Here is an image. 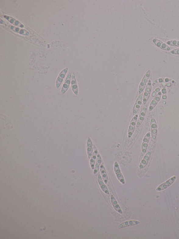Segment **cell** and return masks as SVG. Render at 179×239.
<instances>
[{"mask_svg": "<svg viewBox=\"0 0 179 239\" xmlns=\"http://www.w3.org/2000/svg\"><path fill=\"white\" fill-rule=\"evenodd\" d=\"M176 179H177V177H176V176H173L172 177H171V178H170V179H168V180H167L165 182L161 184L160 185H159V186L156 188V190L157 191L160 192V191H163V190H165L166 189L168 188L169 187L171 186L175 182Z\"/></svg>", "mask_w": 179, "mask_h": 239, "instance_id": "obj_1", "label": "cell"}, {"mask_svg": "<svg viewBox=\"0 0 179 239\" xmlns=\"http://www.w3.org/2000/svg\"><path fill=\"white\" fill-rule=\"evenodd\" d=\"M114 170L117 179L122 184H125V180L121 172V170L118 163L117 162H115L114 164Z\"/></svg>", "mask_w": 179, "mask_h": 239, "instance_id": "obj_2", "label": "cell"}, {"mask_svg": "<svg viewBox=\"0 0 179 239\" xmlns=\"http://www.w3.org/2000/svg\"><path fill=\"white\" fill-rule=\"evenodd\" d=\"M68 70V68L66 67V68L63 69L60 72L59 74L58 77L57 78V80H56V87L57 89H58L61 86V84L62 83L64 79L66 74H67Z\"/></svg>", "mask_w": 179, "mask_h": 239, "instance_id": "obj_3", "label": "cell"}, {"mask_svg": "<svg viewBox=\"0 0 179 239\" xmlns=\"http://www.w3.org/2000/svg\"><path fill=\"white\" fill-rule=\"evenodd\" d=\"M71 75L72 74L70 72L68 74L67 77L64 83L63 84L61 89V93L62 95L65 94L69 88V86L71 84Z\"/></svg>", "mask_w": 179, "mask_h": 239, "instance_id": "obj_4", "label": "cell"}, {"mask_svg": "<svg viewBox=\"0 0 179 239\" xmlns=\"http://www.w3.org/2000/svg\"><path fill=\"white\" fill-rule=\"evenodd\" d=\"M3 17L4 19H5L6 20H7L9 23L11 24L14 25V26H16L17 27H19L20 28H24V25L22 23H21L18 20H16L15 18L11 16H7V15H3Z\"/></svg>", "mask_w": 179, "mask_h": 239, "instance_id": "obj_5", "label": "cell"}, {"mask_svg": "<svg viewBox=\"0 0 179 239\" xmlns=\"http://www.w3.org/2000/svg\"><path fill=\"white\" fill-rule=\"evenodd\" d=\"M150 70H149L146 72V73L145 75L142 80L139 86V93L141 94L143 91L146 85L149 80V76H150Z\"/></svg>", "mask_w": 179, "mask_h": 239, "instance_id": "obj_6", "label": "cell"}, {"mask_svg": "<svg viewBox=\"0 0 179 239\" xmlns=\"http://www.w3.org/2000/svg\"><path fill=\"white\" fill-rule=\"evenodd\" d=\"M138 120V115H135V116L133 117L132 120H131L130 125H129L128 129V138H130L132 137V135H133V133H134V129H135V127H136V124H137V122Z\"/></svg>", "mask_w": 179, "mask_h": 239, "instance_id": "obj_7", "label": "cell"}, {"mask_svg": "<svg viewBox=\"0 0 179 239\" xmlns=\"http://www.w3.org/2000/svg\"><path fill=\"white\" fill-rule=\"evenodd\" d=\"M71 86L73 93L75 96H78L79 94V89L77 84V80L74 73H72L71 75Z\"/></svg>", "mask_w": 179, "mask_h": 239, "instance_id": "obj_8", "label": "cell"}, {"mask_svg": "<svg viewBox=\"0 0 179 239\" xmlns=\"http://www.w3.org/2000/svg\"><path fill=\"white\" fill-rule=\"evenodd\" d=\"M151 87H152L151 82L150 80H149L148 84H147L146 87L145 91L144 94L143 100L144 104H146L149 99L150 93H151Z\"/></svg>", "mask_w": 179, "mask_h": 239, "instance_id": "obj_9", "label": "cell"}, {"mask_svg": "<svg viewBox=\"0 0 179 239\" xmlns=\"http://www.w3.org/2000/svg\"><path fill=\"white\" fill-rule=\"evenodd\" d=\"M140 223V222L139 221L131 220L127 221L122 223L119 225L118 227L119 229H122V228H125V227L137 225Z\"/></svg>", "mask_w": 179, "mask_h": 239, "instance_id": "obj_10", "label": "cell"}, {"mask_svg": "<svg viewBox=\"0 0 179 239\" xmlns=\"http://www.w3.org/2000/svg\"><path fill=\"white\" fill-rule=\"evenodd\" d=\"M150 137V133L148 132L146 134L143 139L142 143V151L143 154H144L147 151L148 147L149 139Z\"/></svg>", "mask_w": 179, "mask_h": 239, "instance_id": "obj_11", "label": "cell"}, {"mask_svg": "<svg viewBox=\"0 0 179 239\" xmlns=\"http://www.w3.org/2000/svg\"><path fill=\"white\" fill-rule=\"evenodd\" d=\"M151 136L153 140H156L157 134V125L155 119L152 118L150 121Z\"/></svg>", "mask_w": 179, "mask_h": 239, "instance_id": "obj_12", "label": "cell"}, {"mask_svg": "<svg viewBox=\"0 0 179 239\" xmlns=\"http://www.w3.org/2000/svg\"><path fill=\"white\" fill-rule=\"evenodd\" d=\"M8 27L12 31H14L15 33H19L20 35L25 36H28L30 35L29 32L26 30L25 29H22V28H19V27L12 25H8Z\"/></svg>", "mask_w": 179, "mask_h": 239, "instance_id": "obj_13", "label": "cell"}, {"mask_svg": "<svg viewBox=\"0 0 179 239\" xmlns=\"http://www.w3.org/2000/svg\"><path fill=\"white\" fill-rule=\"evenodd\" d=\"M110 200H111V203L112 206H113L114 209L116 210V211L119 213L120 214H123V212L121 208L120 207L118 201H117L116 199L115 198V197L113 195H111L110 196Z\"/></svg>", "mask_w": 179, "mask_h": 239, "instance_id": "obj_14", "label": "cell"}, {"mask_svg": "<svg viewBox=\"0 0 179 239\" xmlns=\"http://www.w3.org/2000/svg\"><path fill=\"white\" fill-rule=\"evenodd\" d=\"M153 41L157 47L163 50H166V51H170L171 50V48L160 40L157 39H154L153 40Z\"/></svg>", "mask_w": 179, "mask_h": 239, "instance_id": "obj_15", "label": "cell"}, {"mask_svg": "<svg viewBox=\"0 0 179 239\" xmlns=\"http://www.w3.org/2000/svg\"><path fill=\"white\" fill-rule=\"evenodd\" d=\"M98 181L99 183V186L100 187L101 189L102 190L104 193H105L107 195H109V192L107 188V187L104 181L102 178L101 177V176L100 175L98 176Z\"/></svg>", "mask_w": 179, "mask_h": 239, "instance_id": "obj_16", "label": "cell"}, {"mask_svg": "<svg viewBox=\"0 0 179 239\" xmlns=\"http://www.w3.org/2000/svg\"><path fill=\"white\" fill-rule=\"evenodd\" d=\"M93 153L91 156L90 160V165L92 170H94L95 168V164H96V160H97V154H98V150L96 148L95 145H93Z\"/></svg>", "mask_w": 179, "mask_h": 239, "instance_id": "obj_17", "label": "cell"}, {"mask_svg": "<svg viewBox=\"0 0 179 239\" xmlns=\"http://www.w3.org/2000/svg\"><path fill=\"white\" fill-rule=\"evenodd\" d=\"M150 157H151V152H147L142 160L140 164V169H143L146 166L150 160Z\"/></svg>", "mask_w": 179, "mask_h": 239, "instance_id": "obj_18", "label": "cell"}, {"mask_svg": "<svg viewBox=\"0 0 179 239\" xmlns=\"http://www.w3.org/2000/svg\"><path fill=\"white\" fill-rule=\"evenodd\" d=\"M142 95H140L134 105L133 111L134 116L136 115V114L138 113L139 109L140 108L141 105H142Z\"/></svg>", "mask_w": 179, "mask_h": 239, "instance_id": "obj_19", "label": "cell"}, {"mask_svg": "<svg viewBox=\"0 0 179 239\" xmlns=\"http://www.w3.org/2000/svg\"><path fill=\"white\" fill-rule=\"evenodd\" d=\"M162 93L161 92H159L158 94H157L156 96L155 97L154 99L151 102L150 105L149 106V111H152L154 108L156 107V105H157L158 103L159 102V101L160 100L161 97Z\"/></svg>", "mask_w": 179, "mask_h": 239, "instance_id": "obj_20", "label": "cell"}, {"mask_svg": "<svg viewBox=\"0 0 179 239\" xmlns=\"http://www.w3.org/2000/svg\"><path fill=\"white\" fill-rule=\"evenodd\" d=\"M146 109H147V107H146V105L142 109L141 112H140V116H139L138 122H137V127H139L141 125V124L142 123L144 120L146 114Z\"/></svg>", "mask_w": 179, "mask_h": 239, "instance_id": "obj_21", "label": "cell"}, {"mask_svg": "<svg viewBox=\"0 0 179 239\" xmlns=\"http://www.w3.org/2000/svg\"><path fill=\"white\" fill-rule=\"evenodd\" d=\"M93 145L90 137H88L87 140V152L88 158L90 159L93 153Z\"/></svg>", "mask_w": 179, "mask_h": 239, "instance_id": "obj_22", "label": "cell"}, {"mask_svg": "<svg viewBox=\"0 0 179 239\" xmlns=\"http://www.w3.org/2000/svg\"><path fill=\"white\" fill-rule=\"evenodd\" d=\"M100 170L102 178L104 181V182L105 184H107L108 180V176H107V174L106 170L105 168L104 165L103 163L101 165L100 167Z\"/></svg>", "mask_w": 179, "mask_h": 239, "instance_id": "obj_23", "label": "cell"}, {"mask_svg": "<svg viewBox=\"0 0 179 239\" xmlns=\"http://www.w3.org/2000/svg\"><path fill=\"white\" fill-rule=\"evenodd\" d=\"M101 157L99 154H97V160H96V164H95V168L94 169V174H96L99 171L100 167L101 164Z\"/></svg>", "mask_w": 179, "mask_h": 239, "instance_id": "obj_24", "label": "cell"}, {"mask_svg": "<svg viewBox=\"0 0 179 239\" xmlns=\"http://www.w3.org/2000/svg\"><path fill=\"white\" fill-rule=\"evenodd\" d=\"M166 43L171 46L179 47V41L172 40L168 41Z\"/></svg>", "mask_w": 179, "mask_h": 239, "instance_id": "obj_25", "label": "cell"}, {"mask_svg": "<svg viewBox=\"0 0 179 239\" xmlns=\"http://www.w3.org/2000/svg\"><path fill=\"white\" fill-rule=\"evenodd\" d=\"M171 53L172 54H175V55H179V48L173 49L171 51Z\"/></svg>", "mask_w": 179, "mask_h": 239, "instance_id": "obj_26", "label": "cell"}, {"mask_svg": "<svg viewBox=\"0 0 179 239\" xmlns=\"http://www.w3.org/2000/svg\"><path fill=\"white\" fill-rule=\"evenodd\" d=\"M162 93L163 94H165L166 93V90L165 89H163L162 90Z\"/></svg>", "mask_w": 179, "mask_h": 239, "instance_id": "obj_27", "label": "cell"}]
</instances>
